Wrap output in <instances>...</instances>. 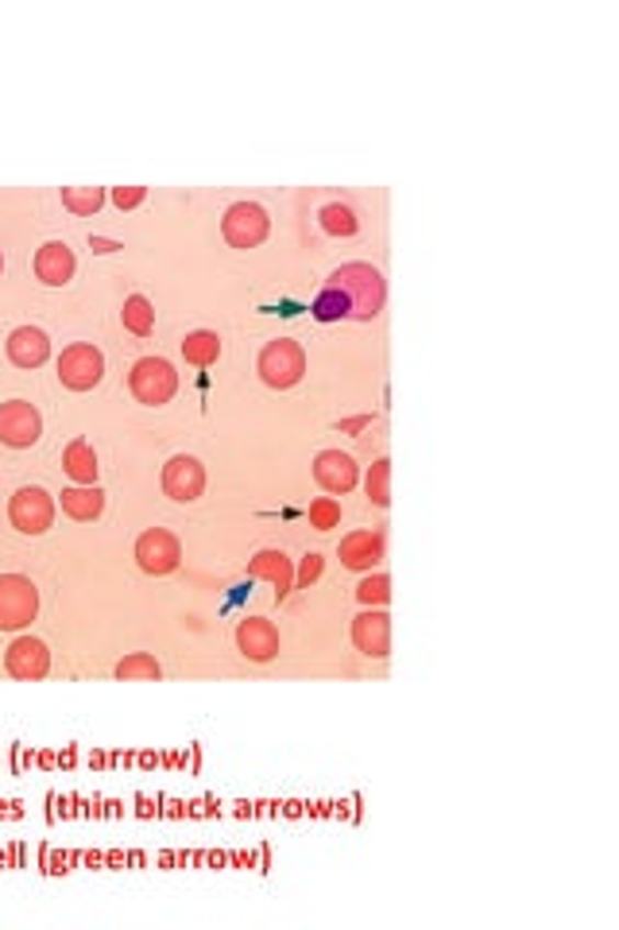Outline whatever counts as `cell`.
<instances>
[{
  "label": "cell",
  "mask_w": 619,
  "mask_h": 930,
  "mask_svg": "<svg viewBox=\"0 0 619 930\" xmlns=\"http://www.w3.org/2000/svg\"><path fill=\"white\" fill-rule=\"evenodd\" d=\"M9 519L16 531H24V536H43V531L55 524V496L40 485L16 489L9 501Z\"/></svg>",
  "instance_id": "cell-5"
},
{
  "label": "cell",
  "mask_w": 619,
  "mask_h": 930,
  "mask_svg": "<svg viewBox=\"0 0 619 930\" xmlns=\"http://www.w3.org/2000/svg\"><path fill=\"white\" fill-rule=\"evenodd\" d=\"M202 489H205V470L194 453H175V458L164 466V493L171 496V501L190 504L202 496Z\"/></svg>",
  "instance_id": "cell-11"
},
{
  "label": "cell",
  "mask_w": 619,
  "mask_h": 930,
  "mask_svg": "<svg viewBox=\"0 0 619 930\" xmlns=\"http://www.w3.org/2000/svg\"><path fill=\"white\" fill-rule=\"evenodd\" d=\"M271 229V217L260 202H233L221 217V233L233 248H256Z\"/></svg>",
  "instance_id": "cell-6"
},
{
  "label": "cell",
  "mask_w": 619,
  "mask_h": 930,
  "mask_svg": "<svg viewBox=\"0 0 619 930\" xmlns=\"http://www.w3.org/2000/svg\"><path fill=\"white\" fill-rule=\"evenodd\" d=\"M352 643H357V651H364V656L383 659L387 648H392V617L368 605L360 617H352Z\"/></svg>",
  "instance_id": "cell-12"
},
{
  "label": "cell",
  "mask_w": 619,
  "mask_h": 930,
  "mask_svg": "<svg viewBox=\"0 0 619 930\" xmlns=\"http://www.w3.org/2000/svg\"><path fill=\"white\" fill-rule=\"evenodd\" d=\"M237 648L252 663H268L279 656V628L268 617H248L237 625Z\"/></svg>",
  "instance_id": "cell-14"
},
{
  "label": "cell",
  "mask_w": 619,
  "mask_h": 930,
  "mask_svg": "<svg viewBox=\"0 0 619 930\" xmlns=\"http://www.w3.org/2000/svg\"><path fill=\"white\" fill-rule=\"evenodd\" d=\"M63 470L70 473L78 485H93L98 481V453L86 438H74L70 446L63 450Z\"/></svg>",
  "instance_id": "cell-20"
},
{
  "label": "cell",
  "mask_w": 619,
  "mask_h": 930,
  "mask_svg": "<svg viewBox=\"0 0 619 930\" xmlns=\"http://www.w3.org/2000/svg\"><path fill=\"white\" fill-rule=\"evenodd\" d=\"M357 597H360V605H383L387 597H392V578L368 574L364 582L357 585Z\"/></svg>",
  "instance_id": "cell-29"
},
{
  "label": "cell",
  "mask_w": 619,
  "mask_h": 930,
  "mask_svg": "<svg viewBox=\"0 0 619 930\" xmlns=\"http://www.w3.org/2000/svg\"><path fill=\"white\" fill-rule=\"evenodd\" d=\"M63 206L78 217H93L105 206V190L101 187H63Z\"/></svg>",
  "instance_id": "cell-23"
},
{
  "label": "cell",
  "mask_w": 619,
  "mask_h": 930,
  "mask_svg": "<svg viewBox=\"0 0 619 930\" xmlns=\"http://www.w3.org/2000/svg\"><path fill=\"white\" fill-rule=\"evenodd\" d=\"M357 461H352V453H341V450H322L318 458H314V481H318L326 493L334 496H345L349 489H357Z\"/></svg>",
  "instance_id": "cell-13"
},
{
  "label": "cell",
  "mask_w": 619,
  "mask_h": 930,
  "mask_svg": "<svg viewBox=\"0 0 619 930\" xmlns=\"http://www.w3.org/2000/svg\"><path fill=\"white\" fill-rule=\"evenodd\" d=\"M121 318H124V329H132V334L147 338V334H151V326H155V306H151V299H147V295H128V299H124Z\"/></svg>",
  "instance_id": "cell-24"
},
{
  "label": "cell",
  "mask_w": 619,
  "mask_h": 930,
  "mask_svg": "<svg viewBox=\"0 0 619 930\" xmlns=\"http://www.w3.org/2000/svg\"><path fill=\"white\" fill-rule=\"evenodd\" d=\"M0 272H4V256H0Z\"/></svg>",
  "instance_id": "cell-34"
},
{
  "label": "cell",
  "mask_w": 619,
  "mask_h": 930,
  "mask_svg": "<svg viewBox=\"0 0 619 930\" xmlns=\"http://www.w3.org/2000/svg\"><path fill=\"white\" fill-rule=\"evenodd\" d=\"M368 423H372V415H357V419H341V423H337V430H341V435H357V430H364Z\"/></svg>",
  "instance_id": "cell-32"
},
{
  "label": "cell",
  "mask_w": 619,
  "mask_h": 930,
  "mask_svg": "<svg viewBox=\"0 0 619 930\" xmlns=\"http://www.w3.org/2000/svg\"><path fill=\"white\" fill-rule=\"evenodd\" d=\"M116 679L121 683H159L164 679V668H159V659L147 656V651H132L116 663Z\"/></svg>",
  "instance_id": "cell-21"
},
{
  "label": "cell",
  "mask_w": 619,
  "mask_h": 930,
  "mask_svg": "<svg viewBox=\"0 0 619 930\" xmlns=\"http://www.w3.org/2000/svg\"><path fill=\"white\" fill-rule=\"evenodd\" d=\"M43 435V415L35 412V404L27 400H9L0 404V442L12 446V450H24L35 446Z\"/></svg>",
  "instance_id": "cell-9"
},
{
  "label": "cell",
  "mask_w": 619,
  "mask_h": 930,
  "mask_svg": "<svg viewBox=\"0 0 619 930\" xmlns=\"http://www.w3.org/2000/svg\"><path fill=\"white\" fill-rule=\"evenodd\" d=\"M322 229L334 233V237H352L357 233V214L349 206H341V202H329L322 210Z\"/></svg>",
  "instance_id": "cell-27"
},
{
  "label": "cell",
  "mask_w": 619,
  "mask_h": 930,
  "mask_svg": "<svg viewBox=\"0 0 619 930\" xmlns=\"http://www.w3.org/2000/svg\"><path fill=\"white\" fill-rule=\"evenodd\" d=\"M101 377H105V357H101L98 346L78 341V346L63 349V357H58V380H63L66 388L90 392V388L101 384Z\"/></svg>",
  "instance_id": "cell-7"
},
{
  "label": "cell",
  "mask_w": 619,
  "mask_h": 930,
  "mask_svg": "<svg viewBox=\"0 0 619 930\" xmlns=\"http://www.w3.org/2000/svg\"><path fill=\"white\" fill-rule=\"evenodd\" d=\"M90 248H93V253H113V248H121V245H116V240H109V237H90Z\"/></svg>",
  "instance_id": "cell-33"
},
{
  "label": "cell",
  "mask_w": 619,
  "mask_h": 930,
  "mask_svg": "<svg viewBox=\"0 0 619 930\" xmlns=\"http://www.w3.org/2000/svg\"><path fill=\"white\" fill-rule=\"evenodd\" d=\"M310 311H314V318H318V322H341V318H349V314H352V306H349V299H345L341 291L326 283V288L318 291V299H314V306H310Z\"/></svg>",
  "instance_id": "cell-26"
},
{
  "label": "cell",
  "mask_w": 619,
  "mask_h": 930,
  "mask_svg": "<svg viewBox=\"0 0 619 930\" xmlns=\"http://www.w3.org/2000/svg\"><path fill=\"white\" fill-rule=\"evenodd\" d=\"M128 388L139 404L159 407L179 392V372H175V365L167 357H139L128 372Z\"/></svg>",
  "instance_id": "cell-2"
},
{
  "label": "cell",
  "mask_w": 619,
  "mask_h": 930,
  "mask_svg": "<svg viewBox=\"0 0 619 930\" xmlns=\"http://www.w3.org/2000/svg\"><path fill=\"white\" fill-rule=\"evenodd\" d=\"M35 613H40V590L32 578L0 574V628L16 632V628L32 625Z\"/></svg>",
  "instance_id": "cell-4"
},
{
  "label": "cell",
  "mask_w": 619,
  "mask_h": 930,
  "mask_svg": "<svg viewBox=\"0 0 619 930\" xmlns=\"http://www.w3.org/2000/svg\"><path fill=\"white\" fill-rule=\"evenodd\" d=\"M63 512L70 519H98L105 512V493L98 485H74V489H63Z\"/></svg>",
  "instance_id": "cell-19"
},
{
  "label": "cell",
  "mask_w": 619,
  "mask_h": 930,
  "mask_svg": "<svg viewBox=\"0 0 619 930\" xmlns=\"http://www.w3.org/2000/svg\"><path fill=\"white\" fill-rule=\"evenodd\" d=\"M341 524V504L334 496H318V501L310 504V527H318V531H329V527Z\"/></svg>",
  "instance_id": "cell-28"
},
{
  "label": "cell",
  "mask_w": 619,
  "mask_h": 930,
  "mask_svg": "<svg viewBox=\"0 0 619 930\" xmlns=\"http://www.w3.org/2000/svg\"><path fill=\"white\" fill-rule=\"evenodd\" d=\"M182 357L190 365H198V369H205V365H213L221 357V338L213 329H190L182 338Z\"/></svg>",
  "instance_id": "cell-22"
},
{
  "label": "cell",
  "mask_w": 619,
  "mask_h": 930,
  "mask_svg": "<svg viewBox=\"0 0 619 930\" xmlns=\"http://www.w3.org/2000/svg\"><path fill=\"white\" fill-rule=\"evenodd\" d=\"M9 357L20 369H40L50 357V338L40 326H16L9 334Z\"/></svg>",
  "instance_id": "cell-16"
},
{
  "label": "cell",
  "mask_w": 619,
  "mask_h": 930,
  "mask_svg": "<svg viewBox=\"0 0 619 930\" xmlns=\"http://www.w3.org/2000/svg\"><path fill=\"white\" fill-rule=\"evenodd\" d=\"M4 668H9V675L20 679V683H40V679H47V671H50L47 643L35 640V636H16V640L9 643V651H4Z\"/></svg>",
  "instance_id": "cell-10"
},
{
  "label": "cell",
  "mask_w": 619,
  "mask_h": 930,
  "mask_svg": "<svg viewBox=\"0 0 619 930\" xmlns=\"http://www.w3.org/2000/svg\"><path fill=\"white\" fill-rule=\"evenodd\" d=\"M318 578H322V554H318V551H310L306 559H302L299 578H294V582H299L302 590H310V582H318Z\"/></svg>",
  "instance_id": "cell-30"
},
{
  "label": "cell",
  "mask_w": 619,
  "mask_h": 930,
  "mask_svg": "<svg viewBox=\"0 0 619 930\" xmlns=\"http://www.w3.org/2000/svg\"><path fill=\"white\" fill-rule=\"evenodd\" d=\"M329 288H337L345 299H349V306H352L349 318H357V322H372L375 314L383 311V299H387V283H383L380 268L364 260L341 264V268L329 276Z\"/></svg>",
  "instance_id": "cell-1"
},
{
  "label": "cell",
  "mask_w": 619,
  "mask_h": 930,
  "mask_svg": "<svg viewBox=\"0 0 619 930\" xmlns=\"http://www.w3.org/2000/svg\"><path fill=\"white\" fill-rule=\"evenodd\" d=\"M136 562L144 574H171V570H179L182 562V547L179 539L167 531V527H147L144 536L136 539Z\"/></svg>",
  "instance_id": "cell-8"
},
{
  "label": "cell",
  "mask_w": 619,
  "mask_h": 930,
  "mask_svg": "<svg viewBox=\"0 0 619 930\" xmlns=\"http://www.w3.org/2000/svg\"><path fill=\"white\" fill-rule=\"evenodd\" d=\"M383 559V531H352L341 539V562L349 570H372Z\"/></svg>",
  "instance_id": "cell-18"
},
{
  "label": "cell",
  "mask_w": 619,
  "mask_h": 930,
  "mask_svg": "<svg viewBox=\"0 0 619 930\" xmlns=\"http://www.w3.org/2000/svg\"><path fill=\"white\" fill-rule=\"evenodd\" d=\"M144 198H147V187H113V202H116L121 210L139 206Z\"/></svg>",
  "instance_id": "cell-31"
},
{
  "label": "cell",
  "mask_w": 619,
  "mask_h": 930,
  "mask_svg": "<svg viewBox=\"0 0 619 930\" xmlns=\"http://www.w3.org/2000/svg\"><path fill=\"white\" fill-rule=\"evenodd\" d=\"M256 369H260L268 388H294L302 380V372H306V354H302V346L294 338H275L260 349Z\"/></svg>",
  "instance_id": "cell-3"
},
{
  "label": "cell",
  "mask_w": 619,
  "mask_h": 930,
  "mask_svg": "<svg viewBox=\"0 0 619 930\" xmlns=\"http://www.w3.org/2000/svg\"><path fill=\"white\" fill-rule=\"evenodd\" d=\"M364 489H368V501H372L375 508H387V504H392V458L372 461Z\"/></svg>",
  "instance_id": "cell-25"
},
{
  "label": "cell",
  "mask_w": 619,
  "mask_h": 930,
  "mask_svg": "<svg viewBox=\"0 0 619 930\" xmlns=\"http://www.w3.org/2000/svg\"><path fill=\"white\" fill-rule=\"evenodd\" d=\"M74 268H78V260H74L66 240H47V245L35 253V276H40V283H47V288H63V283L74 276Z\"/></svg>",
  "instance_id": "cell-15"
},
{
  "label": "cell",
  "mask_w": 619,
  "mask_h": 930,
  "mask_svg": "<svg viewBox=\"0 0 619 930\" xmlns=\"http://www.w3.org/2000/svg\"><path fill=\"white\" fill-rule=\"evenodd\" d=\"M248 574H252V578H268V582L275 585L279 602H283L286 593L294 590V567H291V559L279 551V547H263V551H256V559L248 562Z\"/></svg>",
  "instance_id": "cell-17"
}]
</instances>
